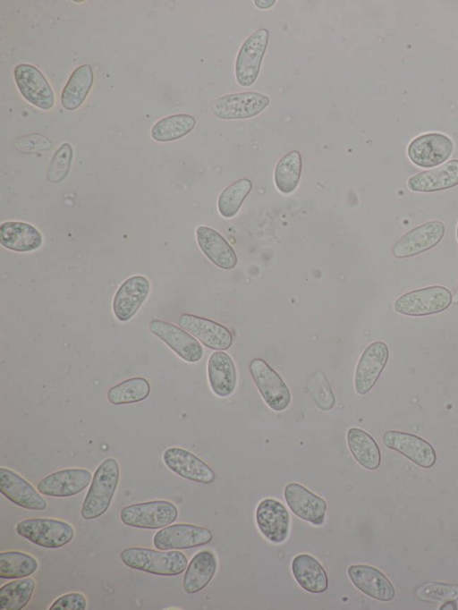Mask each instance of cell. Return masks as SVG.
<instances>
[{"label": "cell", "instance_id": "cell-1", "mask_svg": "<svg viewBox=\"0 0 458 610\" xmlns=\"http://www.w3.org/2000/svg\"><path fill=\"white\" fill-rule=\"evenodd\" d=\"M119 479L120 467L116 459L106 458L98 466L81 504V515L84 520H95L108 510Z\"/></svg>", "mask_w": 458, "mask_h": 610}, {"label": "cell", "instance_id": "cell-2", "mask_svg": "<svg viewBox=\"0 0 458 610\" xmlns=\"http://www.w3.org/2000/svg\"><path fill=\"white\" fill-rule=\"evenodd\" d=\"M120 559L129 568L160 576L179 575L188 565L186 555L179 550L131 546L122 550Z\"/></svg>", "mask_w": 458, "mask_h": 610}, {"label": "cell", "instance_id": "cell-3", "mask_svg": "<svg viewBox=\"0 0 458 610\" xmlns=\"http://www.w3.org/2000/svg\"><path fill=\"white\" fill-rule=\"evenodd\" d=\"M15 530L30 542L50 549L67 545L74 537V530L70 523L53 518L25 519L17 523Z\"/></svg>", "mask_w": 458, "mask_h": 610}, {"label": "cell", "instance_id": "cell-4", "mask_svg": "<svg viewBox=\"0 0 458 610\" xmlns=\"http://www.w3.org/2000/svg\"><path fill=\"white\" fill-rule=\"evenodd\" d=\"M452 303L451 292L442 285H430L407 292L394 302V309L404 316L423 317L440 313Z\"/></svg>", "mask_w": 458, "mask_h": 610}, {"label": "cell", "instance_id": "cell-5", "mask_svg": "<svg viewBox=\"0 0 458 610\" xmlns=\"http://www.w3.org/2000/svg\"><path fill=\"white\" fill-rule=\"evenodd\" d=\"M178 516L174 504L166 500H154L124 506L120 512L121 521L129 527L157 530L172 524Z\"/></svg>", "mask_w": 458, "mask_h": 610}, {"label": "cell", "instance_id": "cell-6", "mask_svg": "<svg viewBox=\"0 0 458 610\" xmlns=\"http://www.w3.org/2000/svg\"><path fill=\"white\" fill-rule=\"evenodd\" d=\"M268 40V30L260 28L240 47L234 64L235 80L240 86L248 88L257 80Z\"/></svg>", "mask_w": 458, "mask_h": 610}, {"label": "cell", "instance_id": "cell-7", "mask_svg": "<svg viewBox=\"0 0 458 610\" xmlns=\"http://www.w3.org/2000/svg\"><path fill=\"white\" fill-rule=\"evenodd\" d=\"M253 382L266 404L275 411H284L291 403V392L279 374L263 359L249 364Z\"/></svg>", "mask_w": 458, "mask_h": 610}, {"label": "cell", "instance_id": "cell-8", "mask_svg": "<svg viewBox=\"0 0 458 610\" xmlns=\"http://www.w3.org/2000/svg\"><path fill=\"white\" fill-rule=\"evenodd\" d=\"M270 102L269 96L259 92L231 93L215 99L210 109L221 120H243L257 116Z\"/></svg>", "mask_w": 458, "mask_h": 610}, {"label": "cell", "instance_id": "cell-9", "mask_svg": "<svg viewBox=\"0 0 458 610\" xmlns=\"http://www.w3.org/2000/svg\"><path fill=\"white\" fill-rule=\"evenodd\" d=\"M452 140L439 132H429L413 139L407 148L410 160L419 167L431 168L444 164L452 155Z\"/></svg>", "mask_w": 458, "mask_h": 610}, {"label": "cell", "instance_id": "cell-10", "mask_svg": "<svg viewBox=\"0 0 458 610\" xmlns=\"http://www.w3.org/2000/svg\"><path fill=\"white\" fill-rule=\"evenodd\" d=\"M148 330L186 362L195 363L201 360L203 356L201 344L181 326L154 318L148 324Z\"/></svg>", "mask_w": 458, "mask_h": 610}, {"label": "cell", "instance_id": "cell-11", "mask_svg": "<svg viewBox=\"0 0 458 610\" xmlns=\"http://www.w3.org/2000/svg\"><path fill=\"white\" fill-rule=\"evenodd\" d=\"M212 539L211 530L205 527L175 523L157 531L153 537V545L159 550H182L207 545Z\"/></svg>", "mask_w": 458, "mask_h": 610}, {"label": "cell", "instance_id": "cell-12", "mask_svg": "<svg viewBox=\"0 0 458 610\" xmlns=\"http://www.w3.org/2000/svg\"><path fill=\"white\" fill-rule=\"evenodd\" d=\"M384 445L403 455L415 465L429 469L437 462V453L426 439L404 431L388 430L382 437Z\"/></svg>", "mask_w": 458, "mask_h": 610}, {"label": "cell", "instance_id": "cell-13", "mask_svg": "<svg viewBox=\"0 0 458 610\" xmlns=\"http://www.w3.org/2000/svg\"><path fill=\"white\" fill-rule=\"evenodd\" d=\"M15 83L22 97L42 110H50L55 105V95L49 82L34 65L19 64L14 67Z\"/></svg>", "mask_w": 458, "mask_h": 610}, {"label": "cell", "instance_id": "cell-14", "mask_svg": "<svg viewBox=\"0 0 458 610\" xmlns=\"http://www.w3.org/2000/svg\"><path fill=\"white\" fill-rule=\"evenodd\" d=\"M445 235V225L432 220L405 233L393 246V255L406 258L425 252L437 246Z\"/></svg>", "mask_w": 458, "mask_h": 610}, {"label": "cell", "instance_id": "cell-15", "mask_svg": "<svg viewBox=\"0 0 458 610\" xmlns=\"http://www.w3.org/2000/svg\"><path fill=\"white\" fill-rule=\"evenodd\" d=\"M389 358V348L382 341L369 344L361 353L354 374V389L360 395L368 394L377 382Z\"/></svg>", "mask_w": 458, "mask_h": 610}, {"label": "cell", "instance_id": "cell-16", "mask_svg": "<svg viewBox=\"0 0 458 610\" xmlns=\"http://www.w3.org/2000/svg\"><path fill=\"white\" fill-rule=\"evenodd\" d=\"M162 460L172 472L185 479L210 484L216 479L215 471L208 464L184 448L168 447L164 451Z\"/></svg>", "mask_w": 458, "mask_h": 610}, {"label": "cell", "instance_id": "cell-17", "mask_svg": "<svg viewBox=\"0 0 458 610\" xmlns=\"http://www.w3.org/2000/svg\"><path fill=\"white\" fill-rule=\"evenodd\" d=\"M92 477L87 469H63L40 479L37 489L47 496L71 497L83 491L90 484Z\"/></svg>", "mask_w": 458, "mask_h": 610}, {"label": "cell", "instance_id": "cell-18", "mask_svg": "<svg viewBox=\"0 0 458 610\" xmlns=\"http://www.w3.org/2000/svg\"><path fill=\"white\" fill-rule=\"evenodd\" d=\"M284 500L290 510L300 519L315 526H321L326 520L327 502L304 486L291 482L284 489Z\"/></svg>", "mask_w": 458, "mask_h": 610}, {"label": "cell", "instance_id": "cell-19", "mask_svg": "<svg viewBox=\"0 0 458 610\" xmlns=\"http://www.w3.org/2000/svg\"><path fill=\"white\" fill-rule=\"evenodd\" d=\"M177 323L179 326L211 350H227L233 344V335L229 329L214 320L182 313L179 316Z\"/></svg>", "mask_w": 458, "mask_h": 610}, {"label": "cell", "instance_id": "cell-20", "mask_svg": "<svg viewBox=\"0 0 458 610\" xmlns=\"http://www.w3.org/2000/svg\"><path fill=\"white\" fill-rule=\"evenodd\" d=\"M149 292L150 283L146 276L135 275L125 279L113 299L112 309L116 319L129 321L144 303Z\"/></svg>", "mask_w": 458, "mask_h": 610}, {"label": "cell", "instance_id": "cell-21", "mask_svg": "<svg viewBox=\"0 0 458 610\" xmlns=\"http://www.w3.org/2000/svg\"><path fill=\"white\" fill-rule=\"evenodd\" d=\"M256 523L260 533L269 542L281 544L290 530V514L286 507L273 498L262 500L256 509Z\"/></svg>", "mask_w": 458, "mask_h": 610}, {"label": "cell", "instance_id": "cell-22", "mask_svg": "<svg viewBox=\"0 0 458 610\" xmlns=\"http://www.w3.org/2000/svg\"><path fill=\"white\" fill-rule=\"evenodd\" d=\"M0 492L15 505L33 511H44L47 502L38 489L11 469L0 468Z\"/></svg>", "mask_w": 458, "mask_h": 610}, {"label": "cell", "instance_id": "cell-23", "mask_svg": "<svg viewBox=\"0 0 458 610\" xmlns=\"http://www.w3.org/2000/svg\"><path fill=\"white\" fill-rule=\"evenodd\" d=\"M347 573L354 587L366 596L380 602L394 598L393 584L378 569L367 564H352L348 567Z\"/></svg>", "mask_w": 458, "mask_h": 610}, {"label": "cell", "instance_id": "cell-24", "mask_svg": "<svg viewBox=\"0 0 458 610\" xmlns=\"http://www.w3.org/2000/svg\"><path fill=\"white\" fill-rule=\"evenodd\" d=\"M196 239L201 251L214 265L225 270L236 267L234 250L216 230L199 225L196 229Z\"/></svg>", "mask_w": 458, "mask_h": 610}, {"label": "cell", "instance_id": "cell-25", "mask_svg": "<svg viewBox=\"0 0 458 610\" xmlns=\"http://www.w3.org/2000/svg\"><path fill=\"white\" fill-rule=\"evenodd\" d=\"M458 184V159H452L437 167L411 176L407 187L416 192H434Z\"/></svg>", "mask_w": 458, "mask_h": 610}, {"label": "cell", "instance_id": "cell-26", "mask_svg": "<svg viewBox=\"0 0 458 610\" xmlns=\"http://www.w3.org/2000/svg\"><path fill=\"white\" fill-rule=\"evenodd\" d=\"M43 242L40 232L22 221H4L0 225V244L14 251L26 253L38 249Z\"/></svg>", "mask_w": 458, "mask_h": 610}, {"label": "cell", "instance_id": "cell-27", "mask_svg": "<svg viewBox=\"0 0 458 610\" xmlns=\"http://www.w3.org/2000/svg\"><path fill=\"white\" fill-rule=\"evenodd\" d=\"M207 369L210 387L216 395L227 397L234 392L237 383L236 369L228 353L224 351L212 352Z\"/></svg>", "mask_w": 458, "mask_h": 610}, {"label": "cell", "instance_id": "cell-28", "mask_svg": "<svg viewBox=\"0 0 458 610\" xmlns=\"http://www.w3.org/2000/svg\"><path fill=\"white\" fill-rule=\"evenodd\" d=\"M292 573L304 590L318 594L325 592L328 588V578L326 570L321 563L309 554H300L292 561Z\"/></svg>", "mask_w": 458, "mask_h": 610}, {"label": "cell", "instance_id": "cell-29", "mask_svg": "<svg viewBox=\"0 0 458 610\" xmlns=\"http://www.w3.org/2000/svg\"><path fill=\"white\" fill-rule=\"evenodd\" d=\"M217 567L216 558L210 550L198 552L190 561L182 579V589L187 594L202 590L213 579Z\"/></svg>", "mask_w": 458, "mask_h": 610}, {"label": "cell", "instance_id": "cell-30", "mask_svg": "<svg viewBox=\"0 0 458 610\" xmlns=\"http://www.w3.org/2000/svg\"><path fill=\"white\" fill-rule=\"evenodd\" d=\"M346 441L352 455L360 466L369 470L379 468L380 449L376 440L368 432L359 428H350L347 430Z\"/></svg>", "mask_w": 458, "mask_h": 610}, {"label": "cell", "instance_id": "cell-31", "mask_svg": "<svg viewBox=\"0 0 458 610\" xmlns=\"http://www.w3.org/2000/svg\"><path fill=\"white\" fill-rule=\"evenodd\" d=\"M94 81L92 67L84 64L77 67L70 75L61 93V105L66 110L79 108L88 96Z\"/></svg>", "mask_w": 458, "mask_h": 610}, {"label": "cell", "instance_id": "cell-32", "mask_svg": "<svg viewBox=\"0 0 458 610\" xmlns=\"http://www.w3.org/2000/svg\"><path fill=\"white\" fill-rule=\"evenodd\" d=\"M196 125L194 116L176 114L157 121L151 128L150 135L157 142H169L186 136Z\"/></svg>", "mask_w": 458, "mask_h": 610}, {"label": "cell", "instance_id": "cell-33", "mask_svg": "<svg viewBox=\"0 0 458 610\" xmlns=\"http://www.w3.org/2000/svg\"><path fill=\"white\" fill-rule=\"evenodd\" d=\"M302 167L301 153L291 150L277 162L274 171V181L277 190L284 194H290L297 188Z\"/></svg>", "mask_w": 458, "mask_h": 610}, {"label": "cell", "instance_id": "cell-34", "mask_svg": "<svg viewBox=\"0 0 458 610\" xmlns=\"http://www.w3.org/2000/svg\"><path fill=\"white\" fill-rule=\"evenodd\" d=\"M150 394V384L142 377L127 378L107 391V400L113 405L140 402Z\"/></svg>", "mask_w": 458, "mask_h": 610}, {"label": "cell", "instance_id": "cell-35", "mask_svg": "<svg viewBox=\"0 0 458 610\" xmlns=\"http://www.w3.org/2000/svg\"><path fill=\"white\" fill-rule=\"evenodd\" d=\"M36 588L32 578L13 580L0 588V608L2 610H21L30 601Z\"/></svg>", "mask_w": 458, "mask_h": 610}, {"label": "cell", "instance_id": "cell-36", "mask_svg": "<svg viewBox=\"0 0 458 610\" xmlns=\"http://www.w3.org/2000/svg\"><path fill=\"white\" fill-rule=\"evenodd\" d=\"M38 567L35 557L21 551L0 553V578L16 580L32 575Z\"/></svg>", "mask_w": 458, "mask_h": 610}, {"label": "cell", "instance_id": "cell-37", "mask_svg": "<svg viewBox=\"0 0 458 610\" xmlns=\"http://www.w3.org/2000/svg\"><path fill=\"white\" fill-rule=\"evenodd\" d=\"M251 189L252 182L248 178H241L225 187L217 199V209L220 215L225 218L234 216Z\"/></svg>", "mask_w": 458, "mask_h": 610}, {"label": "cell", "instance_id": "cell-38", "mask_svg": "<svg viewBox=\"0 0 458 610\" xmlns=\"http://www.w3.org/2000/svg\"><path fill=\"white\" fill-rule=\"evenodd\" d=\"M73 148L68 142L62 143L54 152L47 170V180L51 183H59L68 175L72 163Z\"/></svg>", "mask_w": 458, "mask_h": 610}, {"label": "cell", "instance_id": "cell-39", "mask_svg": "<svg viewBox=\"0 0 458 610\" xmlns=\"http://www.w3.org/2000/svg\"><path fill=\"white\" fill-rule=\"evenodd\" d=\"M308 387L315 404L322 411H330L335 402L327 376L321 370L313 371L308 378Z\"/></svg>", "mask_w": 458, "mask_h": 610}, {"label": "cell", "instance_id": "cell-40", "mask_svg": "<svg viewBox=\"0 0 458 610\" xmlns=\"http://www.w3.org/2000/svg\"><path fill=\"white\" fill-rule=\"evenodd\" d=\"M417 596L423 600L447 602L458 598V586L449 583H426L417 590Z\"/></svg>", "mask_w": 458, "mask_h": 610}, {"label": "cell", "instance_id": "cell-41", "mask_svg": "<svg viewBox=\"0 0 458 610\" xmlns=\"http://www.w3.org/2000/svg\"><path fill=\"white\" fill-rule=\"evenodd\" d=\"M15 148L25 154L47 151L53 147L52 141L39 133H31L17 137L14 140Z\"/></svg>", "mask_w": 458, "mask_h": 610}, {"label": "cell", "instance_id": "cell-42", "mask_svg": "<svg viewBox=\"0 0 458 610\" xmlns=\"http://www.w3.org/2000/svg\"><path fill=\"white\" fill-rule=\"evenodd\" d=\"M87 599L79 592H71L57 597L48 607L49 610H85Z\"/></svg>", "mask_w": 458, "mask_h": 610}, {"label": "cell", "instance_id": "cell-43", "mask_svg": "<svg viewBox=\"0 0 458 610\" xmlns=\"http://www.w3.org/2000/svg\"><path fill=\"white\" fill-rule=\"evenodd\" d=\"M276 1L275 0H255V5L259 9H268L272 7Z\"/></svg>", "mask_w": 458, "mask_h": 610}, {"label": "cell", "instance_id": "cell-44", "mask_svg": "<svg viewBox=\"0 0 458 610\" xmlns=\"http://www.w3.org/2000/svg\"><path fill=\"white\" fill-rule=\"evenodd\" d=\"M452 303L458 304V284H457L454 293L452 294Z\"/></svg>", "mask_w": 458, "mask_h": 610}, {"label": "cell", "instance_id": "cell-45", "mask_svg": "<svg viewBox=\"0 0 458 610\" xmlns=\"http://www.w3.org/2000/svg\"><path fill=\"white\" fill-rule=\"evenodd\" d=\"M456 237H457V241H458V224H457V228H456Z\"/></svg>", "mask_w": 458, "mask_h": 610}]
</instances>
